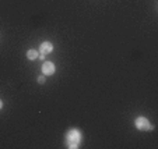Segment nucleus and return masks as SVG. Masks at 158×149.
Returning a JSON list of instances; mask_svg holds the SVG:
<instances>
[{
    "label": "nucleus",
    "mask_w": 158,
    "mask_h": 149,
    "mask_svg": "<svg viewBox=\"0 0 158 149\" xmlns=\"http://www.w3.org/2000/svg\"><path fill=\"white\" fill-rule=\"evenodd\" d=\"M1 107H3V102L0 100V110H1Z\"/></svg>",
    "instance_id": "nucleus-8"
},
{
    "label": "nucleus",
    "mask_w": 158,
    "mask_h": 149,
    "mask_svg": "<svg viewBox=\"0 0 158 149\" xmlns=\"http://www.w3.org/2000/svg\"><path fill=\"white\" fill-rule=\"evenodd\" d=\"M136 127L141 131H147V130H154V127L150 124V121L146 117H139L136 118Z\"/></svg>",
    "instance_id": "nucleus-2"
},
{
    "label": "nucleus",
    "mask_w": 158,
    "mask_h": 149,
    "mask_svg": "<svg viewBox=\"0 0 158 149\" xmlns=\"http://www.w3.org/2000/svg\"><path fill=\"white\" fill-rule=\"evenodd\" d=\"M52 50H53V46H52V43H50V42H43V43L39 46L41 55H49Z\"/></svg>",
    "instance_id": "nucleus-4"
},
{
    "label": "nucleus",
    "mask_w": 158,
    "mask_h": 149,
    "mask_svg": "<svg viewBox=\"0 0 158 149\" xmlns=\"http://www.w3.org/2000/svg\"><path fill=\"white\" fill-rule=\"evenodd\" d=\"M38 57H39L41 60H45V55H41V56H38Z\"/></svg>",
    "instance_id": "nucleus-7"
},
{
    "label": "nucleus",
    "mask_w": 158,
    "mask_h": 149,
    "mask_svg": "<svg viewBox=\"0 0 158 149\" xmlns=\"http://www.w3.org/2000/svg\"><path fill=\"white\" fill-rule=\"evenodd\" d=\"M38 52L35 50V49H30L28 52H27V57L30 59V60H35V59H38Z\"/></svg>",
    "instance_id": "nucleus-5"
},
{
    "label": "nucleus",
    "mask_w": 158,
    "mask_h": 149,
    "mask_svg": "<svg viewBox=\"0 0 158 149\" xmlns=\"http://www.w3.org/2000/svg\"><path fill=\"white\" fill-rule=\"evenodd\" d=\"M39 84H43L45 82V75H41V77H38V79H37Z\"/></svg>",
    "instance_id": "nucleus-6"
},
{
    "label": "nucleus",
    "mask_w": 158,
    "mask_h": 149,
    "mask_svg": "<svg viewBox=\"0 0 158 149\" xmlns=\"http://www.w3.org/2000/svg\"><path fill=\"white\" fill-rule=\"evenodd\" d=\"M55 64L52 63V62H45V63L42 64V72H43V75H53L55 74Z\"/></svg>",
    "instance_id": "nucleus-3"
},
{
    "label": "nucleus",
    "mask_w": 158,
    "mask_h": 149,
    "mask_svg": "<svg viewBox=\"0 0 158 149\" xmlns=\"http://www.w3.org/2000/svg\"><path fill=\"white\" fill-rule=\"evenodd\" d=\"M81 142V133L79 130H70L66 135V146L67 148H79Z\"/></svg>",
    "instance_id": "nucleus-1"
}]
</instances>
